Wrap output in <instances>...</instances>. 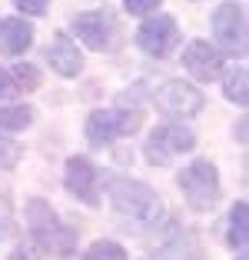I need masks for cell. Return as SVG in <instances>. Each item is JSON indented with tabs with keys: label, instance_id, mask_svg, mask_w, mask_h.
Segmentation results:
<instances>
[{
	"label": "cell",
	"instance_id": "cell-15",
	"mask_svg": "<svg viewBox=\"0 0 249 260\" xmlns=\"http://www.w3.org/2000/svg\"><path fill=\"white\" fill-rule=\"evenodd\" d=\"M223 90H226V100L246 107L249 104V74H246V67H229L226 80H223Z\"/></svg>",
	"mask_w": 249,
	"mask_h": 260
},
{
	"label": "cell",
	"instance_id": "cell-2",
	"mask_svg": "<svg viewBox=\"0 0 249 260\" xmlns=\"http://www.w3.org/2000/svg\"><path fill=\"white\" fill-rule=\"evenodd\" d=\"M27 227H30V237L37 250L53 253V257H70L76 250V230L67 227L47 200L33 197L27 204Z\"/></svg>",
	"mask_w": 249,
	"mask_h": 260
},
{
	"label": "cell",
	"instance_id": "cell-20",
	"mask_svg": "<svg viewBox=\"0 0 249 260\" xmlns=\"http://www.w3.org/2000/svg\"><path fill=\"white\" fill-rule=\"evenodd\" d=\"M14 84H23L27 90H33V87L40 84V74L30 67V63H20V67L14 70Z\"/></svg>",
	"mask_w": 249,
	"mask_h": 260
},
{
	"label": "cell",
	"instance_id": "cell-11",
	"mask_svg": "<svg viewBox=\"0 0 249 260\" xmlns=\"http://www.w3.org/2000/svg\"><path fill=\"white\" fill-rule=\"evenodd\" d=\"M63 184H67V190L73 193L76 200H83V204H100V190H97L100 174L87 157H70L67 174H63Z\"/></svg>",
	"mask_w": 249,
	"mask_h": 260
},
{
	"label": "cell",
	"instance_id": "cell-10",
	"mask_svg": "<svg viewBox=\"0 0 249 260\" xmlns=\"http://www.w3.org/2000/svg\"><path fill=\"white\" fill-rule=\"evenodd\" d=\"M183 67L196 77V80L210 84V80H216L223 74V54H219L210 40H189L183 47Z\"/></svg>",
	"mask_w": 249,
	"mask_h": 260
},
{
	"label": "cell",
	"instance_id": "cell-8",
	"mask_svg": "<svg viewBox=\"0 0 249 260\" xmlns=\"http://www.w3.org/2000/svg\"><path fill=\"white\" fill-rule=\"evenodd\" d=\"M176 40H180V27H176V20L170 14L146 17V20L140 23V30H136V44L150 57H166L176 47Z\"/></svg>",
	"mask_w": 249,
	"mask_h": 260
},
{
	"label": "cell",
	"instance_id": "cell-1",
	"mask_svg": "<svg viewBox=\"0 0 249 260\" xmlns=\"http://www.w3.org/2000/svg\"><path fill=\"white\" fill-rule=\"evenodd\" d=\"M106 193H110L113 214L127 223V230L156 227L159 217H163L159 193L153 190V187L133 180V177H110V180H106Z\"/></svg>",
	"mask_w": 249,
	"mask_h": 260
},
{
	"label": "cell",
	"instance_id": "cell-12",
	"mask_svg": "<svg viewBox=\"0 0 249 260\" xmlns=\"http://www.w3.org/2000/svg\"><path fill=\"white\" fill-rule=\"evenodd\" d=\"M47 63H50L60 77H76L83 70V54L76 50V44L67 37V34H57L53 44H50V50H47Z\"/></svg>",
	"mask_w": 249,
	"mask_h": 260
},
{
	"label": "cell",
	"instance_id": "cell-9",
	"mask_svg": "<svg viewBox=\"0 0 249 260\" xmlns=\"http://www.w3.org/2000/svg\"><path fill=\"white\" fill-rule=\"evenodd\" d=\"M70 30L90 50H110L116 37V20L106 10H83V14H76L70 20Z\"/></svg>",
	"mask_w": 249,
	"mask_h": 260
},
{
	"label": "cell",
	"instance_id": "cell-16",
	"mask_svg": "<svg viewBox=\"0 0 249 260\" xmlns=\"http://www.w3.org/2000/svg\"><path fill=\"white\" fill-rule=\"evenodd\" d=\"M33 107L14 104V107H0V130H27L33 123Z\"/></svg>",
	"mask_w": 249,
	"mask_h": 260
},
{
	"label": "cell",
	"instance_id": "cell-7",
	"mask_svg": "<svg viewBox=\"0 0 249 260\" xmlns=\"http://www.w3.org/2000/svg\"><path fill=\"white\" fill-rule=\"evenodd\" d=\"M213 37L233 57L246 54V14L239 4H219L213 10Z\"/></svg>",
	"mask_w": 249,
	"mask_h": 260
},
{
	"label": "cell",
	"instance_id": "cell-21",
	"mask_svg": "<svg viewBox=\"0 0 249 260\" xmlns=\"http://www.w3.org/2000/svg\"><path fill=\"white\" fill-rule=\"evenodd\" d=\"M123 7H127V14L143 17V14H153L159 7V0H123Z\"/></svg>",
	"mask_w": 249,
	"mask_h": 260
},
{
	"label": "cell",
	"instance_id": "cell-5",
	"mask_svg": "<svg viewBox=\"0 0 249 260\" xmlns=\"http://www.w3.org/2000/svg\"><path fill=\"white\" fill-rule=\"evenodd\" d=\"M136 130H140V114L136 110L110 107V110H93L87 117V140H90V147H106L120 137L136 134Z\"/></svg>",
	"mask_w": 249,
	"mask_h": 260
},
{
	"label": "cell",
	"instance_id": "cell-19",
	"mask_svg": "<svg viewBox=\"0 0 249 260\" xmlns=\"http://www.w3.org/2000/svg\"><path fill=\"white\" fill-rule=\"evenodd\" d=\"M10 234H14V204L0 197V240H7Z\"/></svg>",
	"mask_w": 249,
	"mask_h": 260
},
{
	"label": "cell",
	"instance_id": "cell-4",
	"mask_svg": "<svg viewBox=\"0 0 249 260\" xmlns=\"http://www.w3.org/2000/svg\"><path fill=\"white\" fill-rule=\"evenodd\" d=\"M196 147V134L183 123H159L156 130L150 134L146 140V160L153 167H166V164H173L180 153H189Z\"/></svg>",
	"mask_w": 249,
	"mask_h": 260
},
{
	"label": "cell",
	"instance_id": "cell-18",
	"mask_svg": "<svg viewBox=\"0 0 249 260\" xmlns=\"http://www.w3.org/2000/svg\"><path fill=\"white\" fill-rule=\"evenodd\" d=\"M23 157V147L10 137H0V170H14Z\"/></svg>",
	"mask_w": 249,
	"mask_h": 260
},
{
	"label": "cell",
	"instance_id": "cell-17",
	"mask_svg": "<svg viewBox=\"0 0 249 260\" xmlns=\"http://www.w3.org/2000/svg\"><path fill=\"white\" fill-rule=\"evenodd\" d=\"M83 257H90V260H123V257H127V250H123L116 240H97V244L83 253Z\"/></svg>",
	"mask_w": 249,
	"mask_h": 260
},
{
	"label": "cell",
	"instance_id": "cell-6",
	"mask_svg": "<svg viewBox=\"0 0 249 260\" xmlns=\"http://www.w3.org/2000/svg\"><path fill=\"white\" fill-rule=\"evenodd\" d=\"M153 104H156L159 114L186 120V117L203 110V93H199V87L186 84V80H166V84L153 93Z\"/></svg>",
	"mask_w": 249,
	"mask_h": 260
},
{
	"label": "cell",
	"instance_id": "cell-14",
	"mask_svg": "<svg viewBox=\"0 0 249 260\" xmlns=\"http://www.w3.org/2000/svg\"><path fill=\"white\" fill-rule=\"evenodd\" d=\"M226 240H229V247L239 250V253L249 250V204H246V200H236V207L229 210Z\"/></svg>",
	"mask_w": 249,
	"mask_h": 260
},
{
	"label": "cell",
	"instance_id": "cell-3",
	"mask_svg": "<svg viewBox=\"0 0 249 260\" xmlns=\"http://www.w3.org/2000/svg\"><path fill=\"white\" fill-rule=\"evenodd\" d=\"M176 184H180L183 197H186V204L193 207V210H213L219 200V170L213 167L210 160H193L189 167L180 170V177H176Z\"/></svg>",
	"mask_w": 249,
	"mask_h": 260
},
{
	"label": "cell",
	"instance_id": "cell-23",
	"mask_svg": "<svg viewBox=\"0 0 249 260\" xmlns=\"http://www.w3.org/2000/svg\"><path fill=\"white\" fill-rule=\"evenodd\" d=\"M10 93H14V77H10L7 70L0 67V100H4V97H10Z\"/></svg>",
	"mask_w": 249,
	"mask_h": 260
},
{
	"label": "cell",
	"instance_id": "cell-13",
	"mask_svg": "<svg viewBox=\"0 0 249 260\" xmlns=\"http://www.w3.org/2000/svg\"><path fill=\"white\" fill-rule=\"evenodd\" d=\"M33 44V27L23 17H7V20H0V47L7 50V54H23V50H30Z\"/></svg>",
	"mask_w": 249,
	"mask_h": 260
},
{
	"label": "cell",
	"instance_id": "cell-22",
	"mask_svg": "<svg viewBox=\"0 0 249 260\" xmlns=\"http://www.w3.org/2000/svg\"><path fill=\"white\" fill-rule=\"evenodd\" d=\"M47 4H50V0H14V7L20 10V14H44Z\"/></svg>",
	"mask_w": 249,
	"mask_h": 260
}]
</instances>
